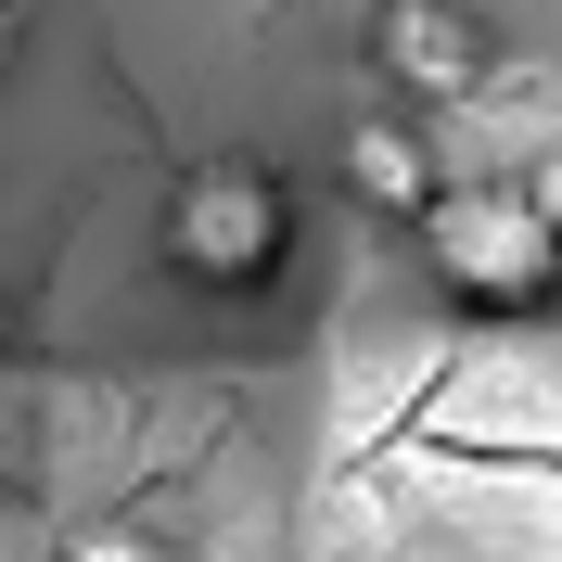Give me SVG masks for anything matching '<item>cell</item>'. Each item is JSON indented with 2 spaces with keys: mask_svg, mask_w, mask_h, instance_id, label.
<instances>
[{
  "mask_svg": "<svg viewBox=\"0 0 562 562\" xmlns=\"http://www.w3.org/2000/svg\"><path fill=\"white\" fill-rule=\"evenodd\" d=\"M409 244H422V269H435V294H448L460 319H486V333H525V319L562 294V231H550V205H537L525 179H498V167H486V179H448Z\"/></svg>",
  "mask_w": 562,
  "mask_h": 562,
  "instance_id": "6da1fadb",
  "label": "cell"
},
{
  "mask_svg": "<svg viewBox=\"0 0 562 562\" xmlns=\"http://www.w3.org/2000/svg\"><path fill=\"white\" fill-rule=\"evenodd\" d=\"M154 244H167V269L192 281V294H256V281H281V256H294V179L256 167V154H205V167H179Z\"/></svg>",
  "mask_w": 562,
  "mask_h": 562,
  "instance_id": "7a4b0ae2",
  "label": "cell"
},
{
  "mask_svg": "<svg viewBox=\"0 0 562 562\" xmlns=\"http://www.w3.org/2000/svg\"><path fill=\"white\" fill-rule=\"evenodd\" d=\"M422 435L473 460H525L562 473V333H486L448 384L422 396Z\"/></svg>",
  "mask_w": 562,
  "mask_h": 562,
  "instance_id": "3957f363",
  "label": "cell"
},
{
  "mask_svg": "<svg viewBox=\"0 0 562 562\" xmlns=\"http://www.w3.org/2000/svg\"><path fill=\"white\" fill-rule=\"evenodd\" d=\"M371 65H384L409 103H473V90L498 77V65H486V26H473V13H448V0L384 13V26H371Z\"/></svg>",
  "mask_w": 562,
  "mask_h": 562,
  "instance_id": "277c9868",
  "label": "cell"
},
{
  "mask_svg": "<svg viewBox=\"0 0 562 562\" xmlns=\"http://www.w3.org/2000/svg\"><path fill=\"white\" fill-rule=\"evenodd\" d=\"M346 192L422 231V217H435V192H448V167H435V128H422V115H358V128H346Z\"/></svg>",
  "mask_w": 562,
  "mask_h": 562,
  "instance_id": "5b68a950",
  "label": "cell"
},
{
  "mask_svg": "<svg viewBox=\"0 0 562 562\" xmlns=\"http://www.w3.org/2000/svg\"><path fill=\"white\" fill-rule=\"evenodd\" d=\"M52 562H179V550H167L154 525H77V537H65Z\"/></svg>",
  "mask_w": 562,
  "mask_h": 562,
  "instance_id": "8992f818",
  "label": "cell"
},
{
  "mask_svg": "<svg viewBox=\"0 0 562 562\" xmlns=\"http://www.w3.org/2000/svg\"><path fill=\"white\" fill-rule=\"evenodd\" d=\"M498 179H525L537 205H550V231H562V154H537V167H498Z\"/></svg>",
  "mask_w": 562,
  "mask_h": 562,
  "instance_id": "52a82bcc",
  "label": "cell"
},
{
  "mask_svg": "<svg viewBox=\"0 0 562 562\" xmlns=\"http://www.w3.org/2000/svg\"><path fill=\"white\" fill-rule=\"evenodd\" d=\"M0 65H13V13H0Z\"/></svg>",
  "mask_w": 562,
  "mask_h": 562,
  "instance_id": "ba28073f",
  "label": "cell"
},
{
  "mask_svg": "<svg viewBox=\"0 0 562 562\" xmlns=\"http://www.w3.org/2000/svg\"><path fill=\"white\" fill-rule=\"evenodd\" d=\"M0 346H13V307H0Z\"/></svg>",
  "mask_w": 562,
  "mask_h": 562,
  "instance_id": "9c48e42d",
  "label": "cell"
}]
</instances>
